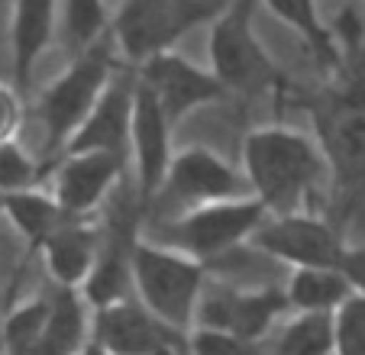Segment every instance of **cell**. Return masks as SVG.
<instances>
[{
	"label": "cell",
	"instance_id": "5bb4252c",
	"mask_svg": "<svg viewBox=\"0 0 365 355\" xmlns=\"http://www.w3.org/2000/svg\"><path fill=\"white\" fill-rule=\"evenodd\" d=\"M133 94H136V75L130 68H117L110 84L97 97L88 120L68 139L65 152H110V155L126 158V149H130Z\"/></svg>",
	"mask_w": 365,
	"mask_h": 355
},
{
	"label": "cell",
	"instance_id": "52a82bcc",
	"mask_svg": "<svg viewBox=\"0 0 365 355\" xmlns=\"http://www.w3.org/2000/svg\"><path fill=\"white\" fill-rule=\"evenodd\" d=\"M249 246L294 272V268H339L349 242L320 213H269Z\"/></svg>",
	"mask_w": 365,
	"mask_h": 355
},
{
	"label": "cell",
	"instance_id": "9c48e42d",
	"mask_svg": "<svg viewBox=\"0 0 365 355\" xmlns=\"http://www.w3.org/2000/svg\"><path fill=\"white\" fill-rule=\"evenodd\" d=\"M240 197H252L242 168L230 165L220 152L207 149V145H185L172 155L165 185H162L155 200H168L181 213L191 210V207Z\"/></svg>",
	"mask_w": 365,
	"mask_h": 355
},
{
	"label": "cell",
	"instance_id": "ba28073f",
	"mask_svg": "<svg viewBox=\"0 0 365 355\" xmlns=\"http://www.w3.org/2000/svg\"><path fill=\"white\" fill-rule=\"evenodd\" d=\"M288 314L291 307L284 287H240L230 281L207 278L194 326L223 329L242 339L262 342L272 333V326H278Z\"/></svg>",
	"mask_w": 365,
	"mask_h": 355
},
{
	"label": "cell",
	"instance_id": "9a60e30c",
	"mask_svg": "<svg viewBox=\"0 0 365 355\" xmlns=\"http://www.w3.org/2000/svg\"><path fill=\"white\" fill-rule=\"evenodd\" d=\"M133 223L136 220H117V223H107V230H101L97 262L81 287V297L91 310H101L133 294V249L139 242Z\"/></svg>",
	"mask_w": 365,
	"mask_h": 355
},
{
	"label": "cell",
	"instance_id": "8fae6325",
	"mask_svg": "<svg viewBox=\"0 0 365 355\" xmlns=\"http://www.w3.org/2000/svg\"><path fill=\"white\" fill-rule=\"evenodd\" d=\"M91 342L103 355H187V336L165 326L133 294L94 310Z\"/></svg>",
	"mask_w": 365,
	"mask_h": 355
},
{
	"label": "cell",
	"instance_id": "ffe728a7",
	"mask_svg": "<svg viewBox=\"0 0 365 355\" xmlns=\"http://www.w3.org/2000/svg\"><path fill=\"white\" fill-rule=\"evenodd\" d=\"M0 217L14 226L29 246L39 249L68 220V213L56 204V197L46 187H33V191L0 194Z\"/></svg>",
	"mask_w": 365,
	"mask_h": 355
},
{
	"label": "cell",
	"instance_id": "7c38bea8",
	"mask_svg": "<svg viewBox=\"0 0 365 355\" xmlns=\"http://www.w3.org/2000/svg\"><path fill=\"white\" fill-rule=\"evenodd\" d=\"M172 133H175V126L168 123V116L162 113L155 97L136 81L126 162L133 165V187H136L133 194H136L139 210L155 204L162 185H165L168 165H172V155H175Z\"/></svg>",
	"mask_w": 365,
	"mask_h": 355
},
{
	"label": "cell",
	"instance_id": "d4e9b609",
	"mask_svg": "<svg viewBox=\"0 0 365 355\" xmlns=\"http://www.w3.org/2000/svg\"><path fill=\"white\" fill-rule=\"evenodd\" d=\"M42 187V165L20 143H0V194Z\"/></svg>",
	"mask_w": 365,
	"mask_h": 355
},
{
	"label": "cell",
	"instance_id": "3957f363",
	"mask_svg": "<svg viewBox=\"0 0 365 355\" xmlns=\"http://www.w3.org/2000/svg\"><path fill=\"white\" fill-rule=\"evenodd\" d=\"M207 278L204 262L139 236L133 249V294L165 326L185 336L191 333Z\"/></svg>",
	"mask_w": 365,
	"mask_h": 355
},
{
	"label": "cell",
	"instance_id": "44dd1931",
	"mask_svg": "<svg viewBox=\"0 0 365 355\" xmlns=\"http://www.w3.org/2000/svg\"><path fill=\"white\" fill-rule=\"evenodd\" d=\"M259 4H265L275 20H282L288 29H294L304 46L310 48V55H314L324 68H330V71L339 68L336 39H333L330 23L320 14L317 0H259Z\"/></svg>",
	"mask_w": 365,
	"mask_h": 355
},
{
	"label": "cell",
	"instance_id": "ac0fdd59",
	"mask_svg": "<svg viewBox=\"0 0 365 355\" xmlns=\"http://www.w3.org/2000/svg\"><path fill=\"white\" fill-rule=\"evenodd\" d=\"M94 310L81 297V291L56 287L48 294V317L42 326L36 355H81L91 346Z\"/></svg>",
	"mask_w": 365,
	"mask_h": 355
},
{
	"label": "cell",
	"instance_id": "484cf974",
	"mask_svg": "<svg viewBox=\"0 0 365 355\" xmlns=\"http://www.w3.org/2000/svg\"><path fill=\"white\" fill-rule=\"evenodd\" d=\"M333 355H365V294H352L333 314Z\"/></svg>",
	"mask_w": 365,
	"mask_h": 355
},
{
	"label": "cell",
	"instance_id": "4fadbf2b",
	"mask_svg": "<svg viewBox=\"0 0 365 355\" xmlns=\"http://www.w3.org/2000/svg\"><path fill=\"white\" fill-rule=\"evenodd\" d=\"M126 158L110 152H65L56 158L48 194L68 217L88 220L117 194Z\"/></svg>",
	"mask_w": 365,
	"mask_h": 355
},
{
	"label": "cell",
	"instance_id": "6da1fadb",
	"mask_svg": "<svg viewBox=\"0 0 365 355\" xmlns=\"http://www.w3.org/2000/svg\"><path fill=\"white\" fill-rule=\"evenodd\" d=\"M242 175L265 213H317L330 168L317 139L291 126H259L242 139Z\"/></svg>",
	"mask_w": 365,
	"mask_h": 355
},
{
	"label": "cell",
	"instance_id": "f1b7e54d",
	"mask_svg": "<svg viewBox=\"0 0 365 355\" xmlns=\"http://www.w3.org/2000/svg\"><path fill=\"white\" fill-rule=\"evenodd\" d=\"M81 355H103V352H101V349H97V346H94V342H91V346H88V349H84V352H81Z\"/></svg>",
	"mask_w": 365,
	"mask_h": 355
},
{
	"label": "cell",
	"instance_id": "5b68a950",
	"mask_svg": "<svg viewBox=\"0 0 365 355\" xmlns=\"http://www.w3.org/2000/svg\"><path fill=\"white\" fill-rule=\"evenodd\" d=\"M113 75H117V52H113L110 39H103L91 46L88 52L75 55L68 68L39 94L36 116L42 123V139H46V149L52 158L65 152L68 139L88 120L97 97L103 94Z\"/></svg>",
	"mask_w": 365,
	"mask_h": 355
},
{
	"label": "cell",
	"instance_id": "30bf717a",
	"mask_svg": "<svg viewBox=\"0 0 365 355\" xmlns=\"http://www.w3.org/2000/svg\"><path fill=\"white\" fill-rule=\"evenodd\" d=\"M133 75L155 97V103L162 107V113L168 116L172 126H178L194 110L217 107L230 97L223 91V84L214 78V71L200 68V65H194L191 58H185L178 52L152 55L149 62L133 68Z\"/></svg>",
	"mask_w": 365,
	"mask_h": 355
},
{
	"label": "cell",
	"instance_id": "e0dca14e",
	"mask_svg": "<svg viewBox=\"0 0 365 355\" xmlns=\"http://www.w3.org/2000/svg\"><path fill=\"white\" fill-rule=\"evenodd\" d=\"M97 249H101V230L91 226L88 220L68 217L42 242L39 252H42V262H46L48 278L56 281V287L81 291L97 262Z\"/></svg>",
	"mask_w": 365,
	"mask_h": 355
},
{
	"label": "cell",
	"instance_id": "7402d4cb",
	"mask_svg": "<svg viewBox=\"0 0 365 355\" xmlns=\"http://www.w3.org/2000/svg\"><path fill=\"white\" fill-rule=\"evenodd\" d=\"M58 39L71 58L110 39V14L103 0H58Z\"/></svg>",
	"mask_w": 365,
	"mask_h": 355
},
{
	"label": "cell",
	"instance_id": "2e32d148",
	"mask_svg": "<svg viewBox=\"0 0 365 355\" xmlns=\"http://www.w3.org/2000/svg\"><path fill=\"white\" fill-rule=\"evenodd\" d=\"M58 33V0H14L10 7V68L14 88L26 94L36 65Z\"/></svg>",
	"mask_w": 365,
	"mask_h": 355
},
{
	"label": "cell",
	"instance_id": "83f0119b",
	"mask_svg": "<svg viewBox=\"0 0 365 355\" xmlns=\"http://www.w3.org/2000/svg\"><path fill=\"white\" fill-rule=\"evenodd\" d=\"M26 107H23V91L14 88V81H0V143H14L23 130Z\"/></svg>",
	"mask_w": 365,
	"mask_h": 355
},
{
	"label": "cell",
	"instance_id": "277c9868",
	"mask_svg": "<svg viewBox=\"0 0 365 355\" xmlns=\"http://www.w3.org/2000/svg\"><path fill=\"white\" fill-rule=\"evenodd\" d=\"M227 0H120L110 16V42L133 68L152 55L175 52L187 33L210 26Z\"/></svg>",
	"mask_w": 365,
	"mask_h": 355
},
{
	"label": "cell",
	"instance_id": "8992f818",
	"mask_svg": "<svg viewBox=\"0 0 365 355\" xmlns=\"http://www.w3.org/2000/svg\"><path fill=\"white\" fill-rule=\"evenodd\" d=\"M269 217L265 207L255 197L240 200H217V204L191 207L172 217L155 236H145L152 242H162L168 249L191 255L197 262H217L236 249L249 246L255 230Z\"/></svg>",
	"mask_w": 365,
	"mask_h": 355
},
{
	"label": "cell",
	"instance_id": "4316f807",
	"mask_svg": "<svg viewBox=\"0 0 365 355\" xmlns=\"http://www.w3.org/2000/svg\"><path fill=\"white\" fill-rule=\"evenodd\" d=\"M187 355H265L262 342L242 339V336L223 333V329L194 326L187 333Z\"/></svg>",
	"mask_w": 365,
	"mask_h": 355
},
{
	"label": "cell",
	"instance_id": "603a6c76",
	"mask_svg": "<svg viewBox=\"0 0 365 355\" xmlns=\"http://www.w3.org/2000/svg\"><path fill=\"white\" fill-rule=\"evenodd\" d=\"M265 355H333V314H288Z\"/></svg>",
	"mask_w": 365,
	"mask_h": 355
},
{
	"label": "cell",
	"instance_id": "d6986e66",
	"mask_svg": "<svg viewBox=\"0 0 365 355\" xmlns=\"http://www.w3.org/2000/svg\"><path fill=\"white\" fill-rule=\"evenodd\" d=\"M352 294L339 268H294L284 281L291 314H336Z\"/></svg>",
	"mask_w": 365,
	"mask_h": 355
},
{
	"label": "cell",
	"instance_id": "7a4b0ae2",
	"mask_svg": "<svg viewBox=\"0 0 365 355\" xmlns=\"http://www.w3.org/2000/svg\"><path fill=\"white\" fill-rule=\"evenodd\" d=\"M255 10L259 0H227V7L210 23L207 58L214 78L230 97L282 94L288 84V78L282 75L272 52L255 33Z\"/></svg>",
	"mask_w": 365,
	"mask_h": 355
},
{
	"label": "cell",
	"instance_id": "cb8c5ba5",
	"mask_svg": "<svg viewBox=\"0 0 365 355\" xmlns=\"http://www.w3.org/2000/svg\"><path fill=\"white\" fill-rule=\"evenodd\" d=\"M48 317V297L39 294V297H26L16 307L7 310L4 317V326H0V346L7 355H36V346H39L42 326H46Z\"/></svg>",
	"mask_w": 365,
	"mask_h": 355
}]
</instances>
